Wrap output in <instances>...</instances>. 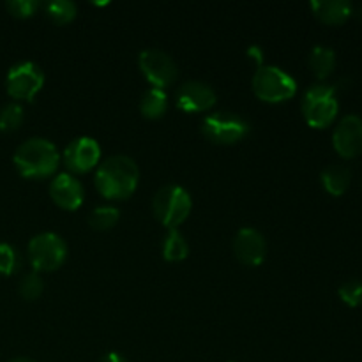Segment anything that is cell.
I'll return each mask as SVG.
<instances>
[{"instance_id":"cell-28","label":"cell","mask_w":362,"mask_h":362,"mask_svg":"<svg viewBox=\"0 0 362 362\" xmlns=\"http://www.w3.org/2000/svg\"><path fill=\"white\" fill-rule=\"evenodd\" d=\"M247 53H250V55L257 60L258 67H262V49L257 48V46H251V48L247 49Z\"/></svg>"},{"instance_id":"cell-19","label":"cell","mask_w":362,"mask_h":362,"mask_svg":"<svg viewBox=\"0 0 362 362\" xmlns=\"http://www.w3.org/2000/svg\"><path fill=\"white\" fill-rule=\"evenodd\" d=\"M189 255V246L184 235L177 230H170L163 240V258L166 262H182Z\"/></svg>"},{"instance_id":"cell-22","label":"cell","mask_w":362,"mask_h":362,"mask_svg":"<svg viewBox=\"0 0 362 362\" xmlns=\"http://www.w3.org/2000/svg\"><path fill=\"white\" fill-rule=\"evenodd\" d=\"M23 122V108L18 103H9L0 110V131L13 133Z\"/></svg>"},{"instance_id":"cell-3","label":"cell","mask_w":362,"mask_h":362,"mask_svg":"<svg viewBox=\"0 0 362 362\" xmlns=\"http://www.w3.org/2000/svg\"><path fill=\"white\" fill-rule=\"evenodd\" d=\"M191 209H193V202H191L189 193L177 184L163 186L152 200V212L156 219L168 230H175L177 226L182 225L189 216Z\"/></svg>"},{"instance_id":"cell-20","label":"cell","mask_w":362,"mask_h":362,"mask_svg":"<svg viewBox=\"0 0 362 362\" xmlns=\"http://www.w3.org/2000/svg\"><path fill=\"white\" fill-rule=\"evenodd\" d=\"M119 209L112 207V205H103V207H95L88 214V225L98 232H106V230H112L119 223Z\"/></svg>"},{"instance_id":"cell-14","label":"cell","mask_w":362,"mask_h":362,"mask_svg":"<svg viewBox=\"0 0 362 362\" xmlns=\"http://www.w3.org/2000/svg\"><path fill=\"white\" fill-rule=\"evenodd\" d=\"M49 197L64 211H76L83 204V187L71 173H59L49 184Z\"/></svg>"},{"instance_id":"cell-2","label":"cell","mask_w":362,"mask_h":362,"mask_svg":"<svg viewBox=\"0 0 362 362\" xmlns=\"http://www.w3.org/2000/svg\"><path fill=\"white\" fill-rule=\"evenodd\" d=\"M20 175L27 179H46L60 165V154L46 138H30L16 148L13 158Z\"/></svg>"},{"instance_id":"cell-6","label":"cell","mask_w":362,"mask_h":362,"mask_svg":"<svg viewBox=\"0 0 362 362\" xmlns=\"http://www.w3.org/2000/svg\"><path fill=\"white\" fill-rule=\"evenodd\" d=\"M67 258V246L57 233L45 232L28 243V260L35 272H49L62 267Z\"/></svg>"},{"instance_id":"cell-30","label":"cell","mask_w":362,"mask_h":362,"mask_svg":"<svg viewBox=\"0 0 362 362\" xmlns=\"http://www.w3.org/2000/svg\"><path fill=\"white\" fill-rule=\"evenodd\" d=\"M357 16H359L361 20H362V4H361L359 7H357Z\"/></svg>"},{"instance_id":"cell-7","label":"cell","mask_w":362,"mask_h":362,"mask_svg":"<svg viewBox=\"0 0 362 362\" xmlns=\"http://www.w3.org/2000/svg\"><path fill=\"white\" fill-rule=\"evenodd\" d=\"M202 133L212 144L232 145L247 136L250 124L237 113L216 112L205 117L204 124H202Z\"/></svg>"},{"instance_id":"cell-21","label":"cell","mask_w":362,"mask_h":362,"mask_svg":"<svg viewBox=\"0 0 362 362\" xmlns=\"http://www.w3.org/2000/svg\"><path fill=\"white\" fill-rule=\"evenodd\" d=\"M46 14L57 25L71 23L76 16V4L71 0H49L46 4Z\"/></svg>"},{"instance_id":"cell-25","label":"cell","mask_w":362,"mask_h":362,"mask_svg":"<svg viewBox=\"0 0 362 362\" xmlns=\"http://www.w3.org/2000/svg\"><path fill=\"white\" fill-rule=\"evenodd\" d=\"M20 267V257L18 251L9 244H0V274L11 276Z\"/></svg>"},{"instance_id":"cell-27","label":"cell","mask_w":362,"mask_h":362,"mask_svg":"<svg viewBox=\"0 0 362 362\" xmlns=\"http://www.w3.org/2000/svg\"><path fill=\"white\" fill-rule=\"evenodd\" d=\"M98 362H127V359L124 356H120L119 352H108L101 357Z\"/></svg>"},{"instance_id":"cell-29","label":"cell","mask_w":362,"mask_h":362,"mask_svg":"<svg viewBox=\"0 0 362 362\" xmlns=\"http://www.w3.org/2000/svg\"><path fill=\"white\" fill-rule=\"evenodd\" d=\"M9 362H35V361L25 359V357H18V359H13V361H9Z\"/></svg>"},{"instance_id":"cell-23","label":"cell","mask_w":362,"mask_h":362,"mask_svg":"<svg viewBox=\"0 0 362 362\" xmlns=\"http://www.w3.org/2000/svg\"><path fill=\"white\" fill-rule=\"evenodd\" d=\"M42 279L37 272H28L20 281V296L25 300H37L42 296Z\"/></svg>"},{"instance_id":"cell-16","label":"cell","mask_w":362,"mask_h":362,"mask_svg":"<svg viewBox=\"0 0 362 362\" xmlns=\"http://www.w3.org/2000/svg\"><path fill=\"white\" fill-rule=\"evenodd\" d=\"M320 179L329 194L339 197L349 189L350 182H352V172H350L349 166L334 163V165H329L322 170Z\"/></svg>"},{"instance_id":"cell-4","label":"cell","mask_w":362,"mask_h":362,"mask_svg":"<svg viewBox=\"0 0 362 362\" xmlns=\"http://www.w3.org/2000/svg\"><path fill=\"white\" fill-rule=\"evenodd\" d=\"M339 110L336 87L315 83L304 92L303 115L311 127H327L336 119Z\"/></svg>"},{"instance_id":"cell-18","label":"cell","mask_w":362,"mask_h":362,"mask_svg":"<svg viewBox=\"0 0 362 362\" xmlns=\"http://www.w3.org/2000/svg\"><path fill=\"white\" fill-rule=\"evenodd\" d=\"M166 108H168V98H166V92L163 88L151 87L141 95L140 112L147 119H159L166 112Z\"/></svg>"},{"instance_id":"cell-8","label":"cell","mask_w":362,"mask_h":362,"mask_svg":"<svg viewBox=\"0 0 362 362\" xmlns=\"http://www.w3.org/2000/svg\"><path fill=\"white\" fill-rule=\"evenodd\" d=\"M45 85V73L34 62H20L7 73V94L20 101H32Z\"/></svg>"},{"instance_id":"cell-10","label":"cell","mask_w":362,"mask_h":362,"mask_svg":"<svg viewBox=\"0 0 362 362\" xmlns=\"http://www.w3.org/2000/svg\"><path fill=\"white\" fill-rule=\"evenodd\" d=\"M332 145L341 158L352 159L362 152V117L349 113L343 117L332 133Z\"/></svg>"},{"instance_id":"cell-24","label":"cell","mask_w":362,"mask_h":362,"mask_svg":"<svg viewBox=\"0 0 362 362\" xmlns=\"http://www.w3.org/2000/svg\"><path fill=\"white\" fill-rule=\"evenodd\" d=\"M338 293H339V297H341L343 303L349 304V306H352V308L361 306L362 304V279H357V278L349 279V281H345L341 286H339Z\"/></svg>"},{"instance_id":"cell-17","label":"cell","mask_w":362,"mask_h":362,"mask_svg":"<svg viewBox=\"0 0 362 362\" xmlns=\"http://www.w3.org/2000/svg\"><path fill=\"white\" fill-rule=\"evenodd\" d=\"M310 67L318 80L331 76L336 67V53L329 46H315L310 53Z\"/></svg>"},{"instance_id":"cell-12","label":"cell","mask_w":362,"mask_h":362,"mask_svg":"<svg viewBox=\"0 0 362 362\" xmlns=\"http://www.w3.org/2000/svg\"><path fill=\"white\" fill-rule=\"evenodd\" d=\"M233 253L243 265L258 267L267 257V243L255 228H243L233 239Z\"/></svg>"},{"instance_id":"cell-1","label":"cell","mask_w":362,"mask_h":362,"mask_svg":"<svg viewBox=\"0 0 362 362\" xmlns=\"http://www.w3.org/2000/svg\"><path fill=\"white\" fill-rule=\"evenodd\" d=\"M140 180L138 165L129 156H112L99 165L95 187L108 200H126L134 193Z\"/></svg>"},{"instance_id":"cell-15","label":"cell","mask_w":362,"mask_h":362,"mask_svg":"<svg viewBox=\"0 0 362 362\" xmlns=\"http://www.w3.org/2000/svg\"><path fill=\"white\" fill-rule=\"evenodd\" d=\"M313 14L327 25H339L350 18L354 6L349 0H311Z\"/></svg>"},{"instance_id":"cell-13","label":"cell","mask_w":362,"mask_h":362,"mask_svg":"<svg viewBox=\"0 0 362 362\" xmlns=\"http://www.w3.org/2000/svg\"><path fill=\"white\" fill-rule=\"evenodd\" d=\"M216 92L209 83L200 80H189L177 92V106L182 112H205L216 105Z\"/></svg>"},{"instance_id":"cell-11","label":"cell","mask_w":362,"mask_h":362,"mask_svg":"<svg viewBox=\"0 0 362 362\" xmlns=\"http://www.w3.org/2000/svg\"><path fill=\"white\" fill-rule=\"evenodd\" d=\"M101 159V147L90 136H81L71 141L64 151V165L74 173H85L94 168Z\"/></svg>"},{"instance_id":"cell-5","label":"cell","mask_w":362,"mask_h":362,"mask_svg":"<svg viewBox=\"0 0 362 362\" xmlns=\"http://www.w3.org/2000/svg\"><path fill=\"white\" fill-rule=\"evenodd\" d=\"M253 92L265 103H281L297 92V81L286 71L276 66H262L253 74Z\"/></svg>"},{"instance_id":"cell-9","label":"cell","mask_w":362,"mask_h":362,"mask_svg":"<svg viewBox=\"0 0 362 362\" xmlns=\"http://www.w3.org/2000/svg\"><path fill=\"white\" fill-rule=\"evenodd\" d=\"M141 73L156 88H165L177 80V64L166 52L158 48L144 49L138 57Z\"/></svg>"},{"instance_id":"cell-26","label":"cell","mask_w":362,"mask_h":362,"mask_svg":"<svg viewBox=\"0 0 362 362\" xmlns=\"http://www.w3.org/2000/svg\"><path fill=\"white\" fill-rule=\"evenodd\" d=\"M7 11L16 18H30L39 9V0H9Z\"/></svg>"}]
</instances>
